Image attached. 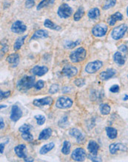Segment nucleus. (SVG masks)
I'll return each instance as SVG.
<instances>
[{
	"label": "nucleus",
	"instance_id": "nucleus-1",
	"mask_svg": "<svg viewBox=\"0 0 128 162\" xmlns=\"http://www.w3.org/2000/svg\"><path fill=\"white\" fill-rule=\"evenodd\" d=\"M35 86V77L33 76H24L17 82L18 90L20 92H27Z\"/></svg>",
	"mask_w": 128,
	"mask_h": 162
},
{
	"label": "nucleus",
	"instance_id": "nucleus-2",
	"mask_svg": "<svg viewBox=\"0 0 128 162\" xmlns=\"http://www.w3.org/2000/svg\"><path fill=\"white\" fill-rule=\"evenodd\" d=\"M87 51L83 47H79L71 52L70 55V59L73 63H79L85 60Z\"/></svg>",
	"mask_w": 128,
	"mask_h": 162
},
{
	"label": "nucleus",
	"instance_id": "nucleus-3",
	"mask_svg": "<svg viewBox=\"0 0 128 162\" xmlns=\"http://www.w3.org/2000/svg\"><path fill=\"white\" fill-rule=\"evenodd\" d=\"M32 129V126L28 124H24L19 128V132L21 133V136L25 141L31 142L33 140V135L31 133Z\"/></svg>",
	"mask_w": 128,
	"mask_h": 162
},
{
	"label": "nucleus",
	"instance_id": "nucleus-4",
	"mask_svg": "<svg viewBox=\"0 0 128 162\" xmlns=\"http://www.w3.org/2000/svg\"><path fill=\"white\" fill-rule=\"evenodd\" d=\"M127 26L125 24L119 25V26L116 27L113 30H112L111 33V36L114 40H119L124 36L125 33L127 30Z\"/></svg>",
	"mask_w": 128,
	"mask_h": 162
},
{
	"label": "nucleus",
	"instance_id": "nucleus-5",
	"mask_svg": "<svg viewBox=\"0 0 128 162\" xmlns=\"http://www.w3.org/2000/svg\"><path fill=\"white\" fill-rule=\"evenodd\" d=\"M107 26L104 23H99L95 25L92 29V33L96 37H103L107 33Z\"/></svg>",
	"mask_w": 128,
	"mask_h": 162
},
{
	"label": "nucleus",
	"instance_id": "nucleus-6",
	"mask_svg": "<svg viewBox=\"0 0 128 162\" xmlns=\"http://www.w3.org/2000/svg\"><path fill=\"white\" fill-rule=\"evenodd\" d=\"M73 105V100L67 97H60L56 102V107L59 109H69Z\"/></svg>",
	"mask_w": 128,
	"mask_h": 162
},
{
	"label": "nucleus",
	"instance_id": "nucleus-7",
	"mask_svg": "<svg viewBox=\"0 0 128 162\" xmlns=\"http://www.w3.org/2000/svg\"><path fill=\"white\" fill-rule=\"evenodd\" d=\"M57 13H58L59 16L60 18H67L72 15L73 10H72V8H70L68 5L64 3V4H62L59 6L58 11H57Z\"/></svg>",
	"mask_w": 128,
	"mask_h": 162
},
{
	"label": "nucleus",
	"instance_id": "nucleus-8",
	"mask_svg": "<svg viewBox=\"0 0 128 162\" xmlns=\"http://www.w3.org/2000/svg\"><path fill=\"white\" fill-rule=\"evenodd\" d=\"M103 66V63L100 60H95L87 63L85 66V72L89 74H93L99 71Z\"/></svg>",
	"mask_w": 128,
	"mask_h": 162
},
{
	"label": "nucleus",
	"instance_id": "nucleus-9",
	"mask_svg": "<svg viewBox=\"0 0 128 162\" xmlns=\"http://www.w3.org/2000/svg\"><path fill=\"white\" fill-rule=\"evenodd\" d=\"M86 156V151L83 148L78 147L73 151L71 154V158L73 161H85Z\"/></svg>",
	"mask_w": 128,
	"mask_h": 162
},
{
	"label": "nucleus",
	"instance_id": "nucleus-10",
	"mask_svg": "<svg viewBox=\"0 0 128 162\" xmlns=\"http://www.w3.org/2000/svg\"><path fill=\"white\" fill-rule=\"evenodd\" d=\"M27 30L26 25L22 21H16L11 26V31L16 34H22Z\"/></svg>",
	"mask_w": 128,
	"mask_h": 162
},
{
	"label": "nucleus",
	"instance_id": "nucleus-11",
	"mask_svg": "<svg viewBox=\"0 0 128 162\" xmlns=\"http://www.w3.org/2000/svg\"><path fill=\"white\" fill-rule=\"evenodd\" d=\"M22 116V111L21 110V109L18 105H13L12 109H11V116H10L11 121L16 122Z\"/></svg>",
	"mask_w": 128,
	"mask_h": 162
},
{
	"label": "nucleus",
	"instance_id": "nucleus-12",
	"mask_svg": "<svg viewBox=\"0 0 128 162\" xmlns=\"http://www.w3.org/2000/svg\"><path fill=\"white\" fill-rule=\"evenodd\" d=\"M78 73V70L76 67L71 65H66L62 69V74L67 77H72L76 76Z\"/></svg>",
	"mask_w": 128,
	"mask_h": 162
},
{
	"label": "nucleus",
	"instance_id": "nucleus-13",
	"mask_svg": "<svg viewBox=\"0 0 128 162\" xmlns=\"http://www.w3.org/2000/svg\"><path fill=\"white\" fill-rule=\"evenodd\" d=\"M53 103V99L50 97H46L42 99H35L33 104L36 107H42L45 105H50Z\"/></svg>",
	"mask_w": 128,
	"mask_h": 162
},
{
	"label": "nucleus",
	"instance_id": "nucleus-14",
	"mask_svg": "<svg viewBox=\"0 0 128 162\" xmlns=\"http://www.w3.org/2000/svg\"><path fill=\"white\" fill-rule=\"evenodd\" d=\"M14 152L16 155L20 158H27V149L25 144H19L14 147Z\"/></svg>",
	"mask_w": 128,
	"mask_h": 162
},
{
	"label": "nucleus",
	"instance_id": "nucleus-15",
	"mask_svg": "<svg viewBox=\"0 0 128 162\" xmlns=\"http://www.w3.org/2000/svg\"><path fill=\"white\" fill-rule=\"evenodd\" d=\"M31 72L33 75L42 77V76L45 75L48 72V68L47 66H34L32 69Z\"/></svg>",
	"mask_w": 128,
	"mask_h": 162
},
{
	"label": "nucleus",
	"instance_id": "nucleus-16",
	"mask_svg": "<svg viewBox=\"0 0 128 162\" xmlns=\"http://www.w3.org/2000/svg\"><path fill=\"white\" fill-rule=\"evenodd\" d=\"M69 133H70V135L72 137L75 138V139H76V141L78 143L82 142V141H84V139H85L84 135L82 134V133L79 130L77 129V128H72V129H70Z\"/></svg>",
	"mask_w": 128,
	"mask_h": 162
},
{
	"label": "nucleus",
	"instance_id": "nucleus-17",
	"mask_svg": "<svg viewBox=\"0 0 128 162\" xmlns=\"http://www.w3.org/2000/svg\"><path fill=\"white\" fill-rule=\"evenodd\" d=\"M126 146L124 144H121V143H114L110 145L109 147V151L111 154L114 155L117 153L118 151H125Z\"/></svg>",
	"mask_w": 128,
	"mask_h": 162
},
{
	"label": "nucleus",
	"instance_id": "nucleus-18",
	"mask_svg": "<svg viewBox=\"0 0 128 162\" xmlns=\"http://www.w3.org/2000/svg\"><path fill=\"white\" fill-rule=\"evenodd\" d=\"M122 19H123V15L120 13V12H116V13H113V14L111 15L110 17H109L108 20H107V22H108L109 25L113 26L118 21H120V20Z\"/></svg>",
	"mask_w": 128,
	"mask_h": 162
},
{
	"label": "nucleus",
	"instance_id": "nucleus-19",
	"mask_svg": "<svg viewBox=\"0 0 128 162\" xmlns=\"http://www.w3.org/2000/svg\"><path fill=\"white\" fill-rule=\"evenodd\" d=\"M116 72L115 70L113 69H109V70H107L104 72H101L100 75H99V77H100L101 80H107L108 79L111 78L112 77H113L114 75H116Z\"/></svg>",
	"mask_w": 128,
	"mask_h": 162
},
{
	"label": "nucleus",
	"instance_id": "nucleus-20",
	"mask_svg": "<svg viewBox=\"0 0 128 162\" xmlns=\"http://www.w3.org/2000/svg\"><path fill=\"white\" fill-rule=\"evenodd\" d=\"M99 149V144L93 140H91V141H89L88 145H87V150H88L89 152L94 156H97L98 151Z\"/></svg>",
	"mask_w": 128,
	"mask_h": 162
},
{
	"label": "nucleus",
	"instance_id": "nucleus-21",
	"mask_svg": "<svg viewBox=\"0 0 128 162\" xmlns=\"http://www.w3.org/2000/svg\"><path fill=\"white\" fill-rule=\"evenodd\" d=\"M48 37V33L45 30H36L31 37V40L39 39V38H45Z\"/></svg>",
	"mask_w": 128,
	"mask_h": 162
},
{
	"label": "nucleus",
	"instance_id": "nucleus-22",
	"mask_svg": "<svg viewBox=\"0 0 128 162\" xmlns=\"http://www.w3.org/2000/svg\"><path fill=\"white\" fill-rule=\"evenodd\" d=\"M52 129L51 128H45L44 129L41 133H40L39 136V140H47L52 135Z\"/></svg>",
	"mask_w": 128,
	"mask_h": 162
},
{
	"label": "nucleus",
	"instance_id": "nucleus-23",
	"mask_svg": "<svg viewBox=\"0 0 128 162\" xmlns=\"http://www.w3.org/2000/svg\"><path fill=\"white\" fill-rule=\"evenodd\" d=\"M113 60L116 63H117L119 66L124 65L125 63V58L123 56V55L121 52H117L114 54L113 55Z\"/></svg>",
	"mask_w": 128,
	"mask_h": 162
},
{
	"label": "nucleus",
	"instance_id": "nucleus-24",
	"mask_svg": "<svg viewBox=\"0 0 128 162\" xmlns=\"http://www.w3.org/2000/svg\"><path fill=\"white\" fill-rule=\"evenodd\" d=\"M55 147V144L53 142L48 143V144H45L41 147V149L39 150V153L41 155H45L46 153H48V152L53 149V147Z\"/></svg>",
	"mask_w": 128,
	"mask_h": 162
},
{
	"label": "nucleus",
	"instance_id": "nucleus-25",
	"mask_svg": "<svg viewBox=\"0 0 128 162\" xmlns=\"http://www.w3.org/2000/svg\"><path fill=\"white\" fill-rule=\"evenodd\" d=\"M26 38L27 35H25V36L19 37V38H18L17 39H16L14 45H13V50H14L15 51H17V50L21 49V47H22L23 44H24L25 40Z\"/></svg>",
	"mask_w": 128,
	"mask_h": 162
},
{
	"label": "nucleus",
	"instance_id": "nucleus-26",
	"mask_svg": "<svg viewBox=\"0 0 128 162\" xmlns=\"http://www.w3.org/2000/svg\"><path fill=\"white\" fill-rule=\"evenodd\" d=\"M87 16H88V17L90 19H96L100 16V11L97 8H92V9H90L89 11Z\"/></svg>",
	"mask_w": 128,
	"mask_h": 162
},
{
	"label": "nucleus",
	"instance_id": "nucleus-27",
	"mask_svg": "<svg viewBox=\"0 0 128 162\" xmlns=\"http://www.w3.org/2000/svg\"><path fill=\"white\" fill-rule=\"evenodd\" d=\"M44 26L45 28H49L50 30H61V28L58 25H56V24H54L52 21H50V19H46L44 22Z\"/></svg>",
	"mask_w": 128,
	"mask_h": 162
},
{
	"label": "nucleus",
	"instance_id": "nucleus-28",
	"mask_svg": "<svg viewBox=\"0 0 128 162\" xmlns=\"http://www.w3.org/2000/svg\"><path fill=\"white\" fill-rule=\"evenodd\" d=\"M84 14H85V10H84L83 7H79L73 16L74 21H79L81 18L83 17Z\"/></svg>",
	"mask_w": 128,
	"mask_h": 162
},
{
	"label": "nucleus",
	"instance_id": "nucleus-29",
	"mask_svg": "<svg viewBox=\"0 0 128 162\" xmlns=\"http://www.w3.org/2000/svg\"><path fill=\"white\" fill-rule=\"evenodd\" d=\"M106 132L108 138H110V139H114L117 137V130H116L115 128L107 127L106 128Z\"/></svg>",
	"mask_w": 128,
	"mask_h": 162
},
{
	"label": "nucleus",
	"instance_id": "nucleus-30",
	"mask_svg": "<svg viewBox=\"0 0 128 162\" xmlns=\"http://www.w3.org/2000/svg\"><path fill=\"white\" fill-rule=\"evenodd\" d=\"M6 60L9 63L17 64L19 60V55L17 53L11 54V55H9V56L7 57Z\"/></svg>",
	"mask_w": 128,
	"mask_h": 162
},
{
	"label": "nucleus",
	"instance_id": "nucleus-31",
	"mask_svg": "<svg viewBox=\"0 0 128 162\" xmlns=\"http://www.w3.org/2000/svg\"><path fill=\"white\" fill-rule=\"evenodd\" d=\"M99 110L102 115H107L110 112V106L108 104H102L99 107Z\"/></svg>",
	"mask_w": 128,
	"mask_h": 162
},
{
	"label": "nucleus",
	"instance_id": "nucleus-32",
	"mask_svg": "<svg viewBox=\"0 0 128 162\" xmlns=\"http://www.w3.org/2000/svg\"><path fill=\"white\" fill-rule=\"evenodd\" d=\"M70 147H71V144H70V141H64L63 147H62V153H63L64 155H68L70 152Z\"/></svg>",
	"mask_w": 128,
	"mask_h": 162
},
{
	"label": "nucleus",
	"instance_id": "nucleus-33",
	"mask_svg": "<svg viewBox=\"0 0 128 162\" xmlns=\"http://www.w3.org/2000/svg\"><path fill=\"white\" fill-rule=\"evenodd\" d=\"M116 3V0H107V2H105L104 5L103 6V10H107L109 8H113Z\"/></svg>",
	"mask_w": 128,
	"mask_h": 162
},
{
	"label": "nucleus",
	"instance_id": "nucleus-34",
	"mask_svg": "<svg viewBox=\"0 0 128 162\" xmlns=\"http://www.w3.org/2000/svg\"><path fill=\"white\" fill-rule=\"evenodd\" d=\"M34 118L36 119L37 124L39 125H42L46 121V119H45V116L43 115H36L34 116Z\"/></svg>",
	"mask_w": 128,
	"mask_h": 162
},
{
	"label": "nucleus",
	"instance_id": "nucleus-35",
	"mask_svg": "<svg viewBox=\"0 0 128 162\" xmlns=\"http://www.w3.org/2000/svg\"><path fill=\"white\" fill-rule=\"evenodd\" d=\"M50 3H52L51 0H42L41 2L38 5V6H37L36 9L41 10L42 8H44V7H46L47 5H48Z\"/></svg>",
	"mask_w": 128,
	"mask_h": 162
},
{
	"label": "nucleus",
	"instance_id": "nucleus-36",
	"mask_svg": "<svg viewBox=\"0 0 128 162\" xmlns=\"http://www.w3.org/2000/svg\"><path fill=\"white\" fill-rule=\"evenodd\" d=\"M59 86L57 84H53L50 87V89H49V93L51 94H55V93L59 92Z\"/></svg>",
	"mask_w": 128,
	"mask_h": 162
},
{
	"label": "nucleus",
	"instance_id": "nucleus-37",
	"mask_svg": "<svg viewBox=\"0 0 128 162\" xmlns=\"http://www.w3.org/2000/svg\"><path fill=\"white\" fill-rule=\"evenodd\" d=\"M44 86H45V83H44V81L39 80V81H37L36 83H35L34 87L36 90H41V89L44 87Z\"/></svg>",
	"mask_w": 128,
	"mask_h": 162
},
{
	"label": "nucleus",
	"instance_id": "nucleus-38",
	"mask_svg": "<svg viewBox=\"0 0 128 162\" xmlns=\"http://www.w3.org/2000/svg\"><path fill=\"white\" fill-rule=\"evenodd\" d=\"M74 83H75L78 87H82L85 84V80H83V79L82 78H78L76 79V80H74Z\"/></svg>",
	"mask_w": 128,
	"mask_h": 162
},
{
	"label": "nucleus",
	"instance_id": "nucleus-39",
	"mask_svg": "<svg viewBox=\"0 0 128 162\" xmlns=\"http://www.w3.org/2000/svg\"><path fill=\"white\" fill-rule=\"evenodd\" d=\"M79 44V40H77V41H69L68 43L66 44V47L67 48H69V49H72L73 48V47H76L77 46V45Z\"/></svg>",
	"mask_w": 128,
	"mask_h": 162
},
{
	"label": "nucleus",
	"instance_id": "nucleus-40",
	"mask_svg": "<svg viewBox=\"0 0 128 162\" xmlns=\"http://www.w3.org/2000/svg\"><path fill=\"white\" fill-rule=\"evenodd\" d=\"M35 1L34 0H26L25 2V6L28 8H31L34 6Z\"/></svg>",
	"mask_w": 128,
	"mask_h": 162
},
{
	"label": "nucleus",
	"instance_id": "nucleus-41",
	"mask_svg": "<svg viewBox=\"0 0 128 162\" xmlns=\"http://www.w3.org/2000/svg\"><path fill=\"white\" fill-rule=\"evenodd\" d=\"M11 95V92H3L2 91H1V99H2V98H8V97H10Z\"/></svg>",
	"mask_w": 128,
	"mask_h": 162
},
{
	"label": "nucleus",
	"instance_id": "nucleus-42",
	"mask_svg": "<svg viewBox=\"0 0 128 162\" xmlns=\"http://www.w3.org/2000/svg\"><path fill=\"white\" fill-rule=\"evenodd\" d=\"M110 91L113 93H117L119 91V86L118 85H113L110 87Z\"/></svg>",
	"mask_w": 128,
	"mask_h": 162
},
{
	"label": "nucleus",
	"instance_id": "nucleus-43",
	"mask_svg": "<svg viewBox=\"0 0 128 162\" xmlns=\"http://www.w3.org/2000/svg\"><path fill=\"white\" fill-rule=\"evenodd\" d=\"M96 156H94V155H93L90 153V155H89L88 158H90V160H91L92 161H102V160H101V158H98L96 157H95Z\"/></svg>",
	"mask_w": 128,
	"mask_h": 162
},
{
	"label": "nucleus",
	"instance_id": "nucleus-44",
	"mask_svg": "<svg viewBox=\"0 0 128 162\" xmlns=\"http://www.w3.org/2000/svg\"><path fill=\"white\" fill-rule=\"evenodd\" d=\"M119 50H120V51L122 52H127V50H128V48H127V45L122 44V45H120V46H119Z\"/></svg>",
	"mask_w": 128,
	"mask_h": 162
},
{
	"label": "nucleus",
	"instance_id": "nucleus-45",
	"mask_svg": "<svg viewBox=\"0 0 128 162\" xmlns=\"http://www.w3.org/2000/svg\"><path fill=\"white\" fill-rule=\"evenodd\" d=\"M0 146H1V154H2L3 152H4V149H5V144L2 143V144H0Z\"/></svg>",
	"mask_w": 128,
	"mask_h": 162
},
{
	"label": "nucleus",
	"instance_id": "nucleus-46",
	"mask_svg": "<svg viewBox=\"0 0 128 162\" xmlns=\"http://www.w3.org/2000/svg\"><path fill=\"white\" fill-rule=\"evenodd\" d=\"M5 125H4V121H3V119L2 118H1V127H0V128L1 129H3V128H4Z\"/></svg>",
	"mask_w": 128,
	"mask_h": 162
},
{
	"label": "nucleus",
	"instance_id": "nucleus-47",
	"mask_svg": "<svg viewBox=\"0 0 128 162\" xmlns=\"http://www.w3.org/2000/svg\"><path fill=\"white\" fill-rule=\"evenodd\" d=\"M25 161H33V158H25Z\"/></svg>",
	"mask_w": 128,
	"mask_h": 162
},
{
	"label": "nucleus",
	"instance_id": "nucleus-48",
	"mask_svg": "<svg viewBox=\"0 0 128 162\" xmlns=\"http://www.w3.org/2000/svg\"><path fill=\"white\" fill-rule=\"evenodd\" d=\"M127 99H128V95H125V97H124V100H127Z\"/></svg>",
	"mask_w": 128,
	"mask_h": 162
},
{
	"label": "nucleus",
	"instance_id": "nucleus-49",
	"mask_svg": "<svg viewBox=\"0 0 128 162\" xmlns=\"http://www.w3.org/2000/svg\"><path fill=\"white\" fill-rule=\"evenodd\" d=\"M6 105H1V109H2V108H5Z\"/></svg>",
	"mask_w": 128,
	"mask_h": 162
},
{
	"label": "nucleus",
	"instance_id": "nucleus-50",
	"mask_svg": "<svg viewBox=\"0 0 128 162\" xmlns=\"http://www.w3.org/2000/svg\"><path fill=\"white\" fill-rule=\"evenodd\" d=\"M127 16H128V7H127Z\"/></svg>",
	"mask_w": 128,
	"mask_h": 162
},
{
	"label": "nucleus",
	"instance_id": "nucleus-51",
	"mask_svg": "<svg viewBox=\"0 0 128 162\" xmlns=\"http://www.w3.org/2000/svg\"><path fill=\"white\" fill-rule=\"evenodd\" d=\"M127 48H128V42H127Z\"/></svg>",
	"mask_w": 128,
	"mask_h": 162
}]
</instances>
